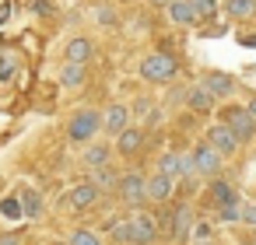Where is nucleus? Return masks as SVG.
Returning <instances> with one entry per match:
<instances>
[{"mask_svg": "<svg viewBox=\"0 0 256 245\" xmlns=\"http://www.w3.org/2000/svg\"><path fill=\"white\" fill-rule=\"evenodd\" d=\"M200 88H204V91H207L210 98H228V95L235 91V77H228V74H218V70H210V74H204Z\"/></svg>", "mask_w": 256, "mask_h": 245, "instance_id": "0eeeda50", "label": "nucleus"}, {"mask_svg": "<svg viewBox=\"0 0 256 245\" xmlns=\"http://www.w3.org/2000/svg\"><path fill=\"white\" fill-rule=\"evenodd\" d=\"M116 189H120L123 203H130V207H144L148 203V196H144V175H137V172H126L123 179H116Z\"/></svg>", "mask_w": 256, "mask_h": 245, "instance_id": "39448f33", "label": "nucleus"}, {"mask_svg": "<svg viewBox=\"0 0 256 245\" xmlns=\"http://www.w3.org/2000/svg\"><path fill=\"white\" fill-rule=\"evenodd\" d=\"M246 112L252 116V123H256V98H249V105H246Z\"/></svg>", "mask_w": 256, "mask_h": 245, "instance_id": "72a5a7b5", "label": "nucleus"}, {"mask_svg": "<svg viewBox=\"0 0 256 245\" xmlns=\"http://www.w3.org/2000/svg\"><path fill=\"white\" fill-rule=\"evenodd\" d=\"M179 70V63L168 56V53H151L140 60V77L144 81H172Z\"/></svg>", "mask_w": 256, "mask_h": 245, "instance_id": "7ed1b4c3", "label": "nucleus"}, {"mask_svg": "<svg viewBox=\"0 0 256 245\" xmlns=\"http://www.w3.org/2000/svg\"><path fill=\"white\" fill-rule=\"evenodd\" d=\"M162 172L168 175V179H176V175H193V161H190V154H165L162 158Z\"/></svg>", "mask_w": 256, "mask_h": 245, "instance_id": "f8f14e48", "label": "nucleus"}, {"mask_svg": "<svg viewBox=\"0 0 256 245\" xmlns=\"http://www.w3.org/2000/svg\"><path fill=\"white\" fill-rule=\"evenodd\" d=\"M8 18H11V4H4V7H0V25H4Z\"/></svg>", "mask_w": 256, "mask_h": 245, "instance_id": "473e14b6", "label": "nucleus"}, {"mask_svg": "<svg viewBox=\"0 0 256 245\" xmlns=\"http://www.w3.org/2000/svg\"><path fill=\"white\" fill-rule=\"evenodd\" d=\"M39 210H42L39 196H36L32 189H25V193H22V214H25V217H39Z\"/></svg>", "mask_w": 256, "mask_h": 245, "instance_id": "412c9836", "label": "nucleus"}, {"mask_svg": "<svg viewBox=\"0 0 256 245\" xmlns=\"http://www.w3.org/2000/svg\"><path fill=\"white\" fill-rule=\"evenodd\" d=\"M196 245H214V242H196Z\"/></svg>", "mask_w": 256, "mask_h": 245, "instance_id": "c9c22d12", "label": "nucleus"}, {"mask_svg": "<svg viewBox=\"0 0 256 245\" xmlns=\"http://www.w3.org/2000/svg\"><path fill=\"white\" fill-rule=\"evenodd\" d=\"M190 161H193V175H218V172H221V154H218L210 144H200V147L190 154Z\"/></svg>", "mask_w": 256, "mask_h": 245, "instance_id": "423d86ee", "label": "nucleus"}, {"mask_svg": "<svg viewBox=\"0 0 256 245\" xmlns=\"http://www.w3.org/2000/svg\"><path fill=\"white\" fill-rule=\"evenodd\" d=\"M228 14L232 18H252L256 14V0H228Z\"/></svg>", "mask_w": 256, "mask_h": 245, "instance_id": "a211bd4d", "label": "nucleus"}, {"mask_svg": "<svg viewBox=\"0 0 256 245\" xmlns=\"http://www.w3.org/2000/svg\"><path fill=\"white\" fill-rule=\"evenodd\" d=\"M207 200H210L214 207H228V203H235L238 196H235V189H232L224 179H214V182L207 186Z\"/></svg>", "mask_w": 256, "mask_h": 245, "instance_id": "4468645a", "label": "nucleus"}, {"mask_svg": "<svg viewBox=\"0 0 256 245\" xmlns=\"http://www.w3.org/2000/svg\"><path fill=\"white\" fill-rule=\"evenodd\" d=\"M98 196H102V189H98V186H92V182H81V186H74V189L67 193V200H70V207H74V210H88Z\"/></svg>", "mask_w": 256, "mask_h": 245, "instance_id": "9b49d317", "label": "nucleus"}, {"mask_svg": "<svg viewBox=\"0 0 256 245\" xmlns=\"http://www.w3.org/2000/svg\"><path fill=\"white\" fill-rule=\"evenodd\" d=\"M14 70H18V60L11 53H0V81H11Z\"/></svg>", "mask_w": 256, "mask_h": 245, "instance_id": "4be33fe9", "label": "nucleus"}, {"mask_svg": "<svg viewBox=\"0 0 256 245\" xmlns=\"http://www.w3.org/2000/svg\"><path fill=\"white\" fill-rule=\"evenodd\" d=\"M70 245H102V242H98L92 231H84V228H81V231H74V235H70Z\"/></svg>", "mask_w": 256, "mask_h": 245, "instance_id": "bb28decb", "label": "nucleus"}, {"mask_svg": "<svg viewBox=\"0 0 256 245\" xmlns=\"http://www.w3.org/2000/svg\"><path fill=\"white\" fill-rule=\"evenodd\" d=\"M238 221H246V224H252V228H256V203L238 207Z\"/></svg>", "mask_w": 256, "mask_h": 245, "instance_id": "cd10ccee", "label": "nucleus"}, {"mask_svg": "<svg viewBox=\"0 0 256 245\" xmlns=\"http://www.w3.org/2000/svg\"><path fill=\"white\" fill-rule=\"evenodd\" d=\"M190 231V207H179L176 210V238H182Z\"/></svg>", "mask_w": 256, "mask_h": 245, "instance_id": "393cba45", "label": "nucleus"}, {"mask_svg": "<svg viewBox=\"0 0 256 245\" xmlns=\"http://www.w3.org/2000/svg\"><path fill=\"white\" fill-rule=\"evenodd\" d=\"M193 228H196V242H207V235H210V224H207V221H196Z\"/></svg>", "mask_w": 256, "mask_h": 245, "instance_id": "7c9ffc66", "label": "nucleus"}, {"mask_svg": "<svg viewBox=\"0 0 256 245\" xmlns=\"http://www.w3.org/2000/svg\"><path fill=\"white\" fill-rule=\"evenodd\" d=\"M207 144H210L221 158H224V154H235V147H238V140L232 137V130H228L224 123H218V126L207 130Z\"/></svg>", "mask_w": 256, "mask_h": 245, "instance_id": "6e6552de", "label": "nucleus"}, {"mask_svg": "<svg viewBox=\"0 0 256 245\" xmlns=\"http://www.w3.org/2000/svg\"><path fill=\"white\" fill-rule=\"evenodd\" d=\"M210 105H214V98L204 88H190V109L193 112H210Z\"/></svg>", "mask_w": 256, "mask_h": 245, "instance_id": "6ab92c4d", "label": "nucleus"}, {"mask_svg": "<svg viewBox=\"0 0 256 245\" xmlns=\"http://www.w3.org/2000/svg\"><path fill=\"white\" fill-rule=\"evenodd\" d=\"M0 214H4V217H18L22 214V203L18 200H4V203H0Z\"/></svg>", "mask_w": 256, "mask_h": 245, "instance_id": "c85d7f7f", "label": "nucleus"}, {"mask_svg": "<svg viewBox=\"0 0 256 245\" xmlns=\"http://www.w3.org/2000/svg\"><path fill=\"white\" fill-rule=\"evenodd\" d=\"M168 193H172V179H168L165 172H158V175L144 179V196H148L151 203H162V200H168Z\"/></svg>", "mask_w": 256, "mask_h": 245, "instance_id": "9d476101", "label": "nucleus"}, {"mask_svg": "<svg viewBox=\"0 0 256 245\" xmlns=\"http://www.w3.org/2000/svg\"><path fill=\"white\" fill-rule=\"evenodd\" d=\"M190 7H193L196 21H207V18H214V11H218V0H190Z\"/></svg>", "mask_w": 256, "mask_h": 245, "instance_id": "aec40b11", "label": "nucleus"}, {"mask_svg": "<svg viewBox=\"0 0 256 245\" xmlns=\"http://www.w3.org/2000/svg\"><path fill=\"white\" fill-rule=\"evenodd\" d=\"M221 123L232 130V137L238 140V144H249L252 137H256V123H252V116L246 112V109H238V105H232V109H224V116H221Z\"/></svg>", "mask_w": 256, "mask_h": 245, "instance_id": "20e7f679", "label": "nucleus"}, {"mask_svg": "<svg viewBox=\"0 0 256 245\" xmlns=\"http://www.w3.org/2000/svg\"><path fill=\"white\" fill-rule=\"evenodd\" d=\"M60 84H64V88H81V84H84V67H81V63H64Z\"/></svg>", "mask_w": 256, "mask_h": 245, "instance_id": "f3484780", "label": "nucleus"}, {"mask_svg": "<svg viewBox=\"0 0 256 245\" xmlns=\"http://www.w3.org/2000/svg\"><path fill=\"white\" fill-rule=\"evenodd\" d=\"M112 182H116V179H112V168L98 165V168H95V179H92V186H98V189H102V186H112Z\"/></svg>", "mask_w": 256, "mask_h": 245, "instance_id": "a878e982", "label": "nucleus"}, {"mask_svg": "<svg viewBox=\"0 0 256 245\" xmlns=\"http://www.w3.org/2000/svg\"><path fill=\"white\" fill-rule=\"evenodd\" d=\"M106 158H109V151H106L102 144H95V147H88V151H84V161H88V165H95V168H98V165H106Z\"/></svg>", "mask_w": 256, "mask_h": 245, "instance_id": "5701e85b", "label": "nucleus"}, {"mask_svg": "<svg viewBox=\"0 0 256 245\" xmlns=\"http://www.w3.org/2000/svg\"><path fill=\"white\" fill-rule=\"evenodd\" d=\"M154 224H162V231L168 238H176V210H165L162 217H154Z\"/></svg>", "mask_w": 256, "mask_h": 245, "instance_id": "b1692460", "label": "nucleus"}, {"mask_svg": "<svg viewBox=\"0 0 256 245\" xmlns=\"http://www.w3.org/2000/svg\"><path fill=\"white\" fill-rule=\"evenodd\" d=\"M151 4H154V7H168V4H172V0H151Z\"/></svg>", "mask_w": 256, "mask_h": 245, "instance_id": "f704fd0d", "label": "nucleus"}, {"mask_svg": "<svg viewBox=\"0 0 256 245\" xmlns=\"http://www.w3.org/2000/svg\"><path fill=\"white\" fill-rule=\"evenodd\" d=\"M252 245H256V238H252Z\"/></svg>", "mask_w": 256, "mask_h": 245, "instance_id": "e433bc0d", "label": "nucleus"}, {"mask_svg": "<svg viewBox=\"0 0 256 245\" xmlns=\"http://www.w3.org/2000/svg\"><path fill=\"white\" fill-rule=\"evenodd\" d=\"M126 119H130V109H126V105H109L102 126H106L109 133H120V130H126Z\"/></svg>", "mask_w": 256, "mask_h": 245, "instance_id": "2eb2a0df", "label": "nucleus"}, {"mask_svg": "<svg viewBox=\"0 0 256 245\" xmlns=\"http://www.w3.org/2000/svg\"><path fill=\"white\" fill-rule=\"evenodd\" d=\"M0 245H18V235H0Z\"/></svg>", "mask_w": 256, "mask_h": 245, "instance_id": "2f4dec72", "label": "nucleus"}, {"mask_svg": "<svg viewBox=\"0 0 256 245\" xmlns=\"http://www.w3.org/2000/svg\"><path fill=\"white\" fill-rule=\"evenodd\" d=\"M154 235H158V224L144 210H134L126 221H116L112 224V238L120 245H154Z\"/></svg>", "mask_w": 256, "mask_h": 245, "instance_id": "f257e3e1", "label": "nucleus"}, {"mask_svg": "<svg viewBox=\"0 0 256 245\" xmlns=\"http://www.w3.org/2000/svg\"><path fill=\"white\" fill-rule=\"evenodd\" d=\"M221 210V221H238V203H228V207H218Z\"/></svg>", "mask_w": 256, "mask_h": 245, "instance_id": "c756f323", "label": "nucleus"}, {"mask_svg": "<svg viewBox=\"0 0 256 245\" xmlns=\"http://www.w3.org/2000/svg\"><path fill=\"white\" fill-rule=\"evenodd\" d=\"M140 144H144V130L126 126V130H120V133H116V151H120V154H137V151H140Z\"/></svg>", "mask_w": 256, "mask_h": 245, "instance_id": "ddd939ff", "label": "nucleus"}, {"mask_svg": "<svg viewBox=\"0 0 256 245\" xmlns=\"http://www.w3.org/2000/svg\"><path fill=\"white\" fill-rule=\"evenodd\" d=\"M168 18L176 25H196V14L190 7V0H172V4H168Z\"/></svg>", "mask_w": 256, "mask_h": 245, "instance_id": "dca6fc26", "label": "nucleus"}, {"mask_svg": "<svg viewBox=\"0 0 256 245\" xmlns=\"http://www.w3.org/2000/svg\"><path fill=\"white\" fill-rule=\"evenodd\" d=\"M92 56H95V42H92V39H81V35L70 39L67 49H64V60H67V63H81V67H84Z\"/></svg>", "mask_w": 256, "mask_h": 245, "instance_id": "1a4fd4ad", "label": "nucleus"}, {"mask_svg": "<svg viewBox=\"0 0 256 245\" xmlns=\"http://www.w3.org/2000/svg\"><path fill=\"white\" fill-rule=\"evenodd\" d=\"M98 130H102V116H98L95 109H78V112L70 116V123H67V140L88 144V140H95Z\"/></svg>", "mask_w": 256, "mask_h": 245, "instance_id": "f03ea898", "label": "nucleus"}]
</instances>
